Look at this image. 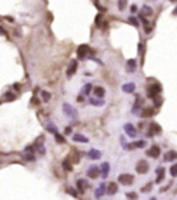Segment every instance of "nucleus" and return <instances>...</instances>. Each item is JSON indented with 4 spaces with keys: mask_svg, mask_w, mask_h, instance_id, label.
Masks as SVG:
<instances>
[{
    "mask_svg": "<svg viewBox=\"0 0 177 200\" xmlns=\"http://www.w3.org/2000/svg\"><path fill=\"white\" fill-rule=\"evenodd\" d=\"M160 93H161V84L157 83V81L152 83V84L147 87V96L150 97V99H154L156 96H159Z\"/></svg>",
    "mask_w": 177,
    "mask_h": 200,
    "instance_id": "nucleus-1",
    "label": "nucleus"
},
{
    "mask_svg": "<svg viewBox=\"0 0 177 200\" xmlns=\"http://www.w3.org/2000/svg\"><path fill=\"white\" fill-rule=\"evenodd\" d=\"M62 109H63V113H65V114L67 116V117H69V119H76V117H77V110L73 107L72 104L63 103Z\"/></svg>",
    "mask_w": 177,
    "mask_h": 200,
    "instance_id": "nucleus-2",
    "label": "nucleus"
},
{
    "mask_svg": "<svg viewBox=\"0 0 177 200\" xmlns=\"http://www.w3.org/2000/svg\"><path fill=\"white\" fill-rule=\"evenodd\" d=\"M117 180L123 186H130V184H133V182H134V177L131 176V175H129V173H121V175H119Z\"/></svg>",
    "mask_w": 177,
    "mask_h": 200,
    "instance_id": "nucleus-3",
    "label": "nucleus"
},
{
    "mask_svg": "<svg viewBox=\"0 0 177 200\" xmlns=\"http://www.w3.org/2000/svg\"><path fill=\"white\" fill-rule=\"evenodd\" d=\"M149 163L146 161V160H139L137 161V164H136V172L139 173V175H144V173H147L149 172Z\"/></svg>",
    "mask_w": 177,
    "mask_h": 200,
    "instance_id": "nucleus-4",
    "label": "nucleus"
},
{
    "mask_svg": "<svg viewBox=\"0 0 177 200\" xmlns=\"http://www.w3.org/2000/svg\"><path fill=\"white\" fill-rule=\"evenodd\" d=\"M89 52H90V47H89L87 44H80V46L77 47V57H79L80 60H84V59L87 57Z\"/></svg>",
    "mask_w": 177,
    "mask_h": 200,
    "instance_id": "nucleus-5",
    "label": "nucleus"
},
{
    "mask_svg": "<svg viewBox=\"0 0 177 200\" xmlns=\"http://www.w3.org/2000/svg\"><path fill=\"white\" fill-rule=\"evenodd\" d=\"M160 147L157 146V144H153V146H150V149L149 150H146V154L149 156V157H153V159H157L159 156H160Z\"/></svg>",
    "mask_w": 177,
    "mask_h": 200,
    "instance_id": "nucleus-6",
    "label": "nucleus"
},
{
    "mask_svg": "<svg viewBox=\"0 0 177 200\" xmlns=\"http://www.w3.org/2000/svg\"><path fill=\"white\" fill-rule=\"evenodd\" d=\"M124 132H126V135L129 137H131V139H134V137L137 136V130H136V127L131 124V123H126L124 124Z\"/></svg>",
    "mask_w": 177,
    "mask_h": 200,
    "instance_id": "nucleus-7",
    "label": "nucleus"
},
{
    "mask_svg": "<svg viewBox=\"0 0 177 200\" xmlns=\"http://www.w3.org/2000/svg\"><path fill=\"white\" fill-rule=\"evenodd\" d=\"M76 72H77V60H72V62L69 63L67 70H66V76L70 79V77H73V74Z\"/></svg>",
    "mask_w": 177,
    "mask_h": 200,
    "instance_id": "nucleus-8",
    "label": "nucleus"
},
{
    "mask_svg": "<svg viewBox=\"0 0 177 200\" xmlns=\"http://www.w3.org/2000/svg\"><path fill=\"white\" fill-rule=\"evenodd\" d=\"M99 175H102V170H100V167H97V166H90L87 170V176L90 177V179H97V176Z\"/></svg>",
    "mask_w": 177,
    "mask_h": 200,
    "instance_id": "nucleus-9",
    "label": "nucleus"
},
{
    "mask_svg": "<svg viewBox=\"0 0 177 200\" xmlns=\"http://www.w3.org/2000/svg\"><path fill=\"white\" fill-rule=\"evenodd\" d=\"M107 193V186L106 183H100V186L96 189V192H94V196H96V199H100V197H103V194Z\"/></svg>",
    "mask_w": 177,
    "mask_h": 200,
    "instance_id": "nucleus-10",
    "label": "nucleus"
},
{
    "mask_svg": "<svg viewBox=\"0 0 177 200\" xmlns=\"http://www.w3.org/2000/svg\"><path fill=\"white\" fill-rule=\"evenodd\" d=\"M89 103L91 104V106H94V107H103L104 106V100L100 99V97H90L89 99Z\"/></svg>",
    "mask_w": 177,
    "mask_h": 200,
    "instance_id": "nucleus-11",
    "label": "nucleus"
},
{
    "mask_svg": "<svg viewBox=\"0 0 177 200\" xmlns=\"http://www.w3.org/2000/svg\"><path fill=\"white\" fill-rule=\"evenodd\" d=\"M76 186H77L79 193H84V190H86V187L89 186V183H87V180H86V179H79V180L76 182Z\"/></svg>",
    "mask_w": 177,
    "mask_h": 200,
    "instance_id": "nucleus-12",
    "label": "nucleus"
},
{
    "mask_svg": "<svg viewBox=\"0 0 177 200\" xmlns=\"http://www.w3.org/2000/svg\"><path fill=\"white\" fill-rule=\"evenodd\" d=\"M121 90H123V92H124V93H134V90H136V84H134V83H131V81H130V83H124V84H123V86H121Z\"/></svg>",
    "mask_w": 177,
    "mask_h": 200,
    "instance_id": "nucleus-13",
    "label": "nucleus"
},
{
    "mask_svg": "<svg viewBox=\"0 0 177 200\" xmlns=\"http://www.w3.org/2000/svg\"><path fill=\"white\" fill-rule=\"evenodd\" d=\"M117 190H119V186H117V183L112 182V183L107 184V194H109V196H114V194L117 193Z\"/></svg>",
    "mask_w": 177,
    "mask_h": 200,
    "instance_id": "nucleus-14",
    "label": "nucleus"
},
{
    "mask_svg": "<svg viewBox=\"0 0 177 200\" xmlns=\"http://www.w3.org/2000/svg\"><path fill=\"white\" fill-rule=\"evenodd\" d=\"M163 159H164V161H173V160L177 159V152L176 150H169V152H166Z\"/></svg>",
    "mask_w": 177,
    "mask_h": 200,
    "instance_id": "nucleus-15",
    "label": "nucleus"
},
{
    "mask_svg": "<svg viewBox=\"0 0 177 200\" xmlns=\"http://www.w3.org/2000/svg\"><path fill=\"white\" fill-rule=\"evenodd\" d=\"M160 133H161V127L159 126V123H152V124H150V133H149V136L160 135Z\"/></svg>",
    "mask_w": 177,
    "mask_h": 200,
    "instance_id": "nucleus-16",
    "label": "nucleus"
},
{
    "mask_svg": "<svg viewBox=\"0 0 177 200\" xmlns=\"http://www.w3.org/2000/svg\"><path fill=\"white\" fill-rule=\"evenodd\" d=\"M153 114H154L153 107H143L141 112H140V116H141V117H152Z\"/></svg>",
    "mask_w": 177,
    "mask_h": 200,
    "instance_id": "nucleus-17",
    "label": "nucleus"
},
{
    "mask_svg": "<svg viewBox=\"0 0 177 200\" xmlns=\"http://www.w3.org/2000/svg\"><path fill=\"white\" fill-rule=\"evenodd\" d=\"M73 142H79V143H89V139L86 136H83L80 133H74L72 136Z\"/></svg>",
    "mask_w": 177,
    "mask_h": 200,
    "instance_id": "nucleus-18",
    "label": "nucleus"
},
{
    "mask_svg": "<svg viewBox=\"0 0 177 200\" xmlns=\"http://www.w3.org/2000/svg\"><path fill=\"white\" fill-rule=\"evenodd\" d=\"M87 156L91 160H97V159L102 157V152H100V150H96V149H90L89 153H87Z\"/></svg>",
    "mask_w": 177,
    "mask_h": 200,
    "instance_id": "nucleus-19",
    "label": "nucleus"
},
{
    "mask_svg": "<svg viewBox=\"0 0 177 200\" xmlns=\"http://www.w3.org/2000/svg\"><path fill=\"white\" fill-rule=\"evenodd\" d=\"M100 170H102V177L106 179V177L109 176V172H110V164H109L107 161H104V163L100 166Z\"/></svg>",
    "mask_w": 177,
    "mask_h": 200,
    "instance_id": "nucleus-20",
    "label": "nucleus"
},
{
    "mask_svg": "<svg viewBox=\"0 0 177 200\" xmlns=\"http://www.w3.org/2000/svg\"><path fill=\"white\" fill-rule=\"evenodd\" d=\"M143 104H144V100L139 96V95H136V103H134V107H133V112H134V113L139 112V109H140ZM141 109H143V107H141Z\"/></svg>",
    "mask_w": 177,
    "mask_h": 200,
    "instance_id": "nucleus-21",
    "label": "nucleus"
},
{
    "mask_svg": "<svg viewBox=\"0 0 177 200\" xmlns=\"http://www.w3.org/2000/svg\"><path fill=\"white\" fill-rule=\"evenodd\" d=\"M93 93H94V96L96 97H100V99H103V96H104L106 90L104 87H102V86H97V87L93 89Z\"/></svg>",
    "mask_w": 177,
    "mask_h": 200,
    "instance_id": "nucleus-22",
    "label": "nucleus"
},
{
    "mask_svg": "<svg viewBox=\"0 0 177 200\" xmlns=\"http://www.w3.org/2000/svg\"><path fill=\"white\" fill-rule=\"evenodd\" d=\"M164 167H157L156 170V173H157V179H156V183H160L161 180H163V177H164Z\"/></svg>",
    "mask_w": 177,
    "mask_h": 200,
    "instance_id": "nucleus-23",
    "label": "nucleus"
},
{
    "mask_svg": "<svg viewBox=\"0 0 177 200\" xmlns=\"http://www.w3.org/2000/svg\"><path fill=\"white\" fill-rule=\"evenodd\" d=\"M91 89H93V86H91V83H87V84H84L83 86V89H81V95L83 96H89L90 95V92H91Z\"/></svg>",
    "mask_w": 177,
    "mask_h": 200,
    "instance_id": "nucleus-24",
    "label": "nucleus"
},
{
    "mask_svg": "<svg viewBox=\"0 0 177 200\" xmlns=\"http://www.w3.org/2000/svg\"><path fill=\"white\" fill-rule=\"evenodd\" d=\"M46 129H47V132H50V133H53V135H56L57 133V127L54 123H52V121H49L47 124H46Z\"/></svg>",
    "mask_w": 177,
    "mask_h": 200,
    "instance_id": "nucleus-25",
    "label": "nucleus"
},
{
    "mask_svg": "<svg viewBox=\"0 0 177 200\" xmlns=\"http://www.w3.org/2000/svg\"><path fill=\"white\" fill-rule=\"evenodd\" d=\"M134 69H136V60L130 59L127 62V72H134Z\"/></svg>",
    "mask_w": 177,
    "mask_h": 200,
    "instance_id": "nucleus-26",
    "label": "nucleus"
},
{
    "mask_svg": "<svg viewBox=\"0 0 177 200\" xmlns=\"http://www.w3.org/2000/svg\"><path fill=\"white\" fill-rule=\"evenodd\" d=\"M15 99H16V95H13V93H10V92H6L4 96H3V100H6V102H12V100H15Z\"/></svg>",
    "mask_w": 177,
    "mask_h": 200,
    "instance_id": "nucleus-27",
    "label": "nucleus"
},
{
    "mask_svg": "<svg viewBox=\"0 0 177 200\" xmlns=\"http://www.w3.org/2000/svg\"><path fill=\"white\" fill-rule=\"evenodd\" d=\"M141 13H143L144 16H152V15H153V10H152V7H150V6H143V9H141Z\"/></svg>",
    "mask_w": 177,
    "mask_h": 200,
    "instance_id": "nucleus-28",
    "label": "nucleus"
},
{
    "mask_svg": "<svg viewBox=\"0 0 177 200\" xmlns=\"http://www.w3.org/2000/svg\"><path fill=\"white\" fill-rule=\"evenodd\" d=\"M40 95H41V99H43L44 102H49V100L52 99V95H50L49 92H46V90H43V92H41Z\"/></svg>",
    "mask_w": 177,
    "mask_h": 200,
    "instance_id": "nucleus-29",
    "label": "nucleus"
},
{
    "mask_svg": "<svg viewBox=\"0 0 177 200\" xmlns=\"http://www.w3.org/2000/svg\"><path fill=\"white\" fill-rule=\"evenodd\" d=\"M66 192L69 193V194H72V196H74V197H77V196H79V190H76V189H73V187H67V189H66Z\"/></svg>",
    "mask_w": 177,
    "mask_h": 200,
    "instance_id": "nucleus-30",
    "label": "nucleus"
},
{
    "mask_svg": "<svg viewBox=\"0 0 177 200\" xmlns=\"http://www.w3.org/2000/svg\"><path fill=\"white\" fill-rule=\"evenodd\" d=\"M24 160H27V161H34V160H36V157H34L30 152H26V153H24Z\"/></svg>",
    "mask_w": 177,
    "mask_h": 200,
    "instance_id": "nucleus-31",
    "label": "nucleus"
},
{
    "mask_svg": "<svg viewBox=\"0 0 177 200\" xmlns=\"http://www.w3.org/2000/svg\"><path fill=\"white\" fill-rule=\"evenodd\" d=\"M126 196H127V199H129V200H137V199H139V196H137L136 192H129V193H126Z\"/></svg>",
    "mask_w": 177,
    "mask_h": 200,
    "instance_id": "nucleus-32",
    "label": "nucleus"
},
{
    "mask_svg": "<svg viewBox=\"0 0 177 200\" xmlns=\"http://www.w3.org/2000/svg\"><path fill=\"white\" fill-rule=\"evenodd\" d=\"M62 166H63V169H65V170H67V172H72V164L69 163V160H63Z\"/></svg>",
    "mask_w": 177,
    "mask_h": 200,
    "instance_id": "nucleus-33",
    "label": "nucleus"
},
{
    "mask_svg": "<svg viewBox=\"0 0 177 200\" xmlns=\"http://www.w3.org/2000/svg\"><path fill=\"white\" fill-rule=\"evenodd\" d=\"M170 175H171V177L177 176V163H174V164L170 167Z\"/></svg>",
    "mask_w": 177,
    "mask_h": 200,
    "instance_id": "nucleus-34",
    "label": "nucleus"
},
{
    "mask_svg": "<svg viewBox=\"0 0 177 200\" xmlns=\"http://www.w3.org/2000/svg\"><path fill=\"white\" fill-rule=\"evenodd\" d=\"M54 139H56L57 143H65V142H66L65 136H62V135H59V133H56V135H54Z\"/></svg>",
    "mask_w": 177,
    "mask_h": 200,
    "instance_id": "nucleus-35",
    "label": "nucleus"
},
{
    "mask_svg": "<svg viewBox=\"0 0 177 200\" xmlns=\"http://www.w3.org/2000/svg\"><path fill=\"white\" fill-rule=\"evenodd\" d=\"M126 3H127V0H119L117 6H119V9H120V10H124V7H126Z\"/></svg>",
    "mask_w": 177,
    "mask_h": 200,
    "instance_id": "nucleus-36",
    "label": "nucleus"
},
{
    "mask_svg": "<svg viewBox=\"0 0 177 200\" xmlns=\"http://www.w3.org/2000/svg\"><path fill=\"white\" fill-rule=\"evenodd\" d=\"M129 23L133 24L134 27H139V22H137V19H134V17H131V16L129 17Z\"/></svg>",
    "mask_w": 177,
    "mask_h": 200,
    "instance_id": "nucleus-37",
    "label": "nucleus"
},
{
    "mask_svg": "<svg viewBox=\"0 0 177 200\" xmlns=\"http://www.w3.org/2000/svg\"><path fill=\"white\" fill-rule=\"evenodd\" d=\"M153 102H154V104L159 107V106H161V103H163V100H161V97H159V96H156L153 99Z\"/></svg>",
    "mask_w": 177,
    "mask_h": 200,
    "instance_id": "nucleus-38",
    "label": "nucleus"
},
{
    "mask_svg": "<svg viewBox=\"0 0 177 200\" xmlns=\"http://www.w3.org/2000/svg\"><path fill=\"white\" fill-rule=\"evenodd\" d=\"M152 186H153V183H147V184H146V186H144V187H141V192H143V193L149 192V190L152 189Z\"/></svg>",
    "mask_w": 177,
    "mask_h": 200,
    "instance_id": "nucleus-39",
    "label": "nucleus"
},
{
    "mask_svg": "<svg viewBox=\"0 0 177 200\" xmlns=\"http://www.w3.org/2000/svg\"><path fill=\"white\" fill-rule=\"evenodd\" d=\"M65 133H66V135H70V133H72V127H70V126H67V127H66V130H65Z\"/></svg>",
    "mask_w": 177,
    "mask_h": 200,
    "instance_id": "nucleus-40",
    "label": "nucleus"
},
{
    "mask_svg": "<svg viewBox=\"0 0 177 200\" xmlns=\"http://www.w3.org/2000/svg\"><path fill=\"white\" fill-rule=\"evenodd\" d=\"M13 87H15V89H16V90H17V92H19V90H20V84H17V83H16V84H15Z\"/></svg>",
    "mask_w": 177,
    "mask_h": 200,
    "instance_id": "nucleus-41",
    "label": "nucleus"
},
{
    "mask_svg": "<svg viewBox=\"0 0 177 200\" xmlns=\"http://www.w3.org/2000/svg\"><path fill=\"white\" fill-rule=\"evenodd\" d=\"M130 10H131V12H136V10H137V7H136V6H134V4H133V6L130 7Z\"/></svg>",
    "mask_w": 177,
    "mask_h": 200,
    "instance_id": "nucleus-42",
    "label": "nucleus"
},
{
    "mask_svg": "<svg viewBox=\"0 0 177 200\" xmlns=\"http://www.w3.org/2000/svg\"><path fill=\"white\" fill-rule=\"evenodd\" d=\"M77 100H79V102H83V95H81V96H79V97H77Z\"/></svg>",
    "mask_w": 177,
    "mask_h": 200,
    "instance_id": "nucleus-43",
    "label": "nucleus"
},
{
    "mask_svg": "<svg viewBox=\"0 0 177 200\" xmlns=\"http://www.w3.org/2000/svg\"><path fill=\"white\" fill-rule=\"evenodd\" d=\"M173 15H176V16H177V7L174 9V12H173Z\"/></svg>",
    "mask_w": 177,
    "mask_h": 200,
    "instance_id": "nucleus-44",
    "label": "nucleus"
},
{
    "mask_svg": "<svg viewBox=\"0 0 177 200\" xmlns=\"http://www.w3.org/2000/svg\"><path fill=\"white\" fill-rule=\"evenodd\" d=\"M171 1H173V3H177V0H171Z\"/></svg>",
    "mask_w": 177,
    "mask_h": 200,
    "instance_id": "nucleus-45",
    "label": "nucleus"
},
{
    "mask_svg": "<svg viewBox=\"0 0 177 200\" xmlns=\"http://www.w3.org/2000/svg\"><path fill=\"white\" fill-rule=\"evenodd\" d=\"M150 200H157V199H154V197H153V199H150Z\"/></svg>",
    "mask_w": 177,
    "mask_h": 200,
    "instance_id": "nucleus-46",
    "label": "nucleus"
}]
</instances>
